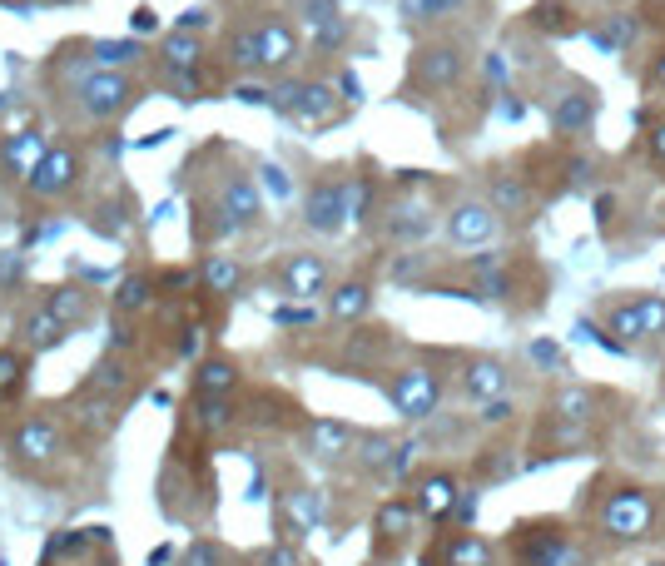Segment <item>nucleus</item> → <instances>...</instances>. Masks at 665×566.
I'll return each instance as SVG.
<instances>
[{
    "label": "nucleus",
    "mask_w": 665,
    "mask_h": 566,
    "mask_svg": "<svg viewBox=\"0 0 665 566\" xmlns=\"http://www.w3.org/2000/svg\"><path fill=\"white\" fill-rule=\"evenodd\" d=\"M596 527L611 542H641L656 527V497L646 487H616L606 492V502L596 507Z\"/></svg>",
    "instance_id": "f257e3e1"
},
{
    "label": "nucleus",
    "mask_w": 665,
    "mask_h": 566,
    "mask_svg": "<svg viewBox=\"0 0 665 566\" xmlns=\"http://www.w3.org/2000/svg\"><path fill=\"white\" fill-rule=\"evenodd\" d=\"M462 75H467V50H462V45L432 40V45H417V50H412V65H407V85H412V90L442 95V90H452Z\"/></svg>",
    "instance_id": "f03ea898"
},
{
    "label": "nucleus",
    "mask_w": 665,
    "mask_h": 566,
    "mask_svg": "<svg viewBox=\"0 0 665 566\" xmlns=\"http://www.w3.org/2000/svg\"><path fill=\"white\" fill-rule=\"evenodd\" d=\"M75 95H80V105H85L90 120H115L120 110H130L134 100H139L134 80L120 75V70H90V75H80Z\"/></svg>",
    "instance_id": "7ed1b4c3"
},
{
    "label": "nucleus",
    "mask_w": 665,
    "mask_h": 566,
    "mask_svg": "<svg viewBox=\"0 0 665 566\" xmlns=\"http://www.w3.org/2000/svg\"><path fill=\"white\" fill-rule=\"evenodd\" d=\"M388 398H393V408H398L407 423H422V418L437 413V403H442V383H437L432 368H402V373L388 378Z\"/></svg>",
    "instance_id": "20e7f679"
},
{
    "label": "nucleus",
    "mask_w": 665,
    "mask_h": 566,
    "mask_svg": "<svg viewBox=\"0 0 665 566\" xmlns=\"http://www.w3.org/2000/svg\"><path fill=\"white\" fill-rule=\"evenodd\" d=\"M303 224L313 234H343L353 224V209H348V179H318L308 194H303Z\"/></svg>",
    "instance_id": "39448f33"
},
{
    "label": "nucleus",
    "mask_w": 665,
    "mask_h": 566,
    "mask_svg": "<svg viewBox=\"0 0 665 566\" xmlns=\"http://www.w3.org/2000/svg\"><path fill=\"white\" fill-rule=\"evenodd\" d=\"M75 184H80V154H75L70 144H50L45 159L25 174V194H30V199H60V194H70Z\"/></svg>",
    "instance_id": "423d86ee"
},
{
    "label": "nucleus",
    "mask_w": 665,
    "mask_h": 566,
    "mask_svg": "<svg viewBox=\"0 0 665 566\" xmlns=\"http://www.w3.org/2000/svg\"><path fill=\"white\" fill-rule=\"evenodd\" d=\"M497 229H502V214H497L487 199H462V204H452V214H447V239H452L457 249H482V244L497 239Z\"/></svg>",
    "instance_id": "0eeeda50"
},
{
    "label": "nucleus",
    "mask_w": 665,
    "mask_h": 566,
    "mask_svg": "<svg viewBox=\"0 0 665 566\" xmlns=\"http://www.w3.org/2000/svg\"><path fill=\"white\" fill-rule=\"evenodd\" d=\"M527 537H522V566H586V552L556 527V522H546V527H522Z\"/></svg>",
    "instance_id": "6e6552de"
},
{
    "label": "nucleus",
    "mask_w": 665,
    "mask_h": 566,
    "mask_svg": "<svg viewBox=\"0 0 665 566\" xmlns=\"http://www.w3.org/2000/svg\"><path fill=\"white\" fill-rule=\"evenodd\" d=\"M55 452H60V427H55V418L30 413L25 423L10 432V462H20V467H40Z\"/></svg>",
    "instance_id": "1a4fd4ad"
},
{
    "label": "nucleus",
    "mask_w": 665,
    "mask_h": 566,
    "mask_svg": "<svg viewBox=\"0 0 665 566\" xmlns=\"http://www.w3.org/2000/svg\"><path fill=\"white\" fill-rule=\"evenodd\" d=\"M278 288L288 298H298V303H313V298L328 293V264L318 254H288L278 264Z\"/></svg>",
    "instance_id": "9d476101"
},
{
    "label": "nucleus",
    "mask_w": 665,
    "mask_h": 566,
    "mask_svg": "<svg viewBox=\"0 0 665 566\" xmlns=\"http://www.w3.org/2000/svg\"><path fill=\"white\" fill-rule=\"evenodd\" d=\"M457 502H462V482H457L452 472H427V477L412 487V507H417V517H427V522H447V517L457 512Z\"/></svg>",
    "instance_id": "9b49d317"
},
{
    "label": "nucleus",
    "mask_w": 665,
    "mask_h": 566,
    "mask_svg": "<svg viewBox=\"0 0 665 566\" xmlns=\"http://www.w3.org/2000/svg\"><path fill=\"white\" fill-rule=\"evenodd\" d=\"M596 120V90L591 85H566L551 100V130L556 135H586Z\"/></svg>",
    "instance_id": "f8f14e48"
},
{
    "label": "nucleus",
    "mask_w": 665,
    "mask_h": 566,
    "mask_svg": "<svg viewBox=\"0 0 665 566\" xmlns=\"http://www.w3.org/2000/svg\"><path fill=\"white\" fill-rule=\"evenodd\" d=\"M487 204L502 214V219H532V189L522 174L512 169H492L487 174Z\"/></svg>",
    "instance_id": "ddd939ff"
},
{
    "label": "nucleus",
    "mask_w": 665,
    "mask_h": 566,
    "mask_svg": "<svg viewBox=\"0 0 665 566\" xmlns=\"http://www.w3.org/2000/svg\"><path fill=\"white\" fill-rule=\"evenodd\" d=\"M278 95H283V110L298 115V120H328L333 105H338L333 85H323V80H293V85H283Z\"/></svg>",
    "instance_id": "4468645a"
},
{
    "label": "nucleus",
    "mask_w": 665,
    "mask_h": 566,
    "mask_svg": "<svg viewBox=\"0 0 665 566\" xmlns=\"http://www.w3.org/2000/svg\"><path fill=\"white\" fill-rule=\"evenodd\" d=\"M507 388H512L507 363H497V358H467L462 363V393L467 398L492 403V398H507Z\"/></svg>",
    "instance_id": "2eb2a0df"
},
{
    "label": "nucleus",
    "mask_w": 665,
    "mask_h": 566,
    "mask_svg": "<svg viewBox=\"0 0 665 566\" xmlns=\"http://www.w3.org/2000/svg\"><path fill=\"white\" fill-rule=\"evenodd\" d=\"M219 209L229 214L234 229H249V224H259V214H264V194H259V184H254L249 174H229V184H224V194H219Z\"/></svg>",
    "instance_id": "dca6fc26"
},
{
    "label": "nucleus",
    "mask_w": 665,
    "mask_h": 566,
    "mask_svg": "<svg viewBox=\"0 0 665 566\" xmlns=\"http://www.w3.org/2000/svg\"><path fill=\"white\" fill-rule=\"evenodd\" d=\"M65 318H55L45 303L40 308H30L25 313V323H20V343H25V353H50V348H60L65 343Z\"/></svg>",
    "instance_id": "f3484780"
},
{
    "label": "nucleus",
    "mask_w": 665,
    "mask_h": 566,
    "mask_svg": "<svg viewBox=\"0 0 665 566\" xmlns=\"http://www.w3.org/2000/svg\"><path fill=\"white\" fill-rule=\"evenodd\" d=\"M254 30H259V60H264V70H283V65L298 60V35H293L288 20H264Z\"/></svg>",
    "instance_id": "a211bd4d"
},
{
    "label": "nucleus",
    "mask_w": 665,
    "mask_h": 566,
    "mask_svg": "<svg viewBox=\"0 0 665 566\" xmlns=\"http://www.w3.org/2000/svg\"><path fill=\"white\" fill-rule=\"evenodd\" d=\"M45 149H50V144H45L40 130H20V135H5V144H0V164H5L10 179H15V174L25 179V174L45 159Z\"/></svg>",
    "instance_id": "6ab92c4d"
},
{
    "label": "nucleus",
    "mask_w": 665,
    "mask_h": 566,
    "mask_svg": "<svg viewBox=\"0 0 665 566\" xmlns=\"http://www.w3.org/2000/svg\"><path fill=\"white\" fill-rule=\"evenodd\" d=\"M239 388V368L229 358H204L194 368V398H229Z\"/></svg>",
    "instance_id": "aec40b11"
},
{
    "label": "nucleus",
    "mask_w": 665,
    "mask_h": 566,
    "mask_svg": "<svg viewBox=\"0 0 665 566\" xmlns=\"http://www.w3.org/2000/svg\"><path fill=\"white\" fill-rule=\"evenodd\" d=\"M412 522H417V507H412V497H393V502H383V507H378V517H373V532H378V542L398 547L402 537L412 532Z\"/></svg>",
    "instance_id": "412c9836"
},
{
    "label": "nucleus",
    "mask_w": 665,
    "mask_h": 566,
    "mask_svg": "<svg viewBox=\"0 0 665 566\" xmlns=\"http://www.w3.org/2000/svg\"><path fill=\"white\" fill-rule=\"evenodd\" d=\"M427 234H432L427 204H398V209L388 214V239H398V244H422Z\"/></svg>",
    "instance_id": "4be33fe9"
},
{
    "label": "nucleus",
    "mask_w": 665,
    "mask_h": 566,
    "mask_svg": "<svg viewBox=\"0 0 665 566\" xmlns=\"http://www.w3.org/2000/svg\"><path fill=\"white\" fill-rule=\"evenodd\" d=\"M348 447H353V427L348 423H333V418L308 423V452L313 457H343Z\"/></svg>",
    "instance_id": "5701e85b"
},
{
    "label": "nucleus",
    "mask_w": 665,
    "mask_h": 566,
    "mask_svg": "<svg viewBox=\"0 0 665 566\" xmlns=\"http://www.w3.org/2000/svg\"><path fill=\"white\" fill-rule=\"evenodd\" d=\"M551 413H556V423H591L596 418V393L581 388V383H566L551 398Z\"/></svg>",
    "instance_id": "b1692460"
},
{
    "label": "nucleus",
    "mask_w": 665,
    "mask_h": 566,
    "mask_svg": "<svg viewBox=\"0 0 665 566\" xmlns=\"http://www.w3.org/2000/svg\"><path fill=\"white\" fill-rule=\"evenodd\" d=\"M373 308V288L363 279H348L343 288H333V298H328V313L338 318V323H353V318H363Z\"/></svg>",
    "instance_id": "393cba45"
},
{
    "label": "nucleus",
    "mask_w": 665,
    "mask_h": 566,
    "mask_svg": "<svg viewBox=\"0 0 665 566\" xmlns=\"http://www.w3.org/2000/svg\"><path fill=\"white\" fill-rule=\"evenodd\" d=\"M199 283H204V288H214V293H224V298H234V293H239V283H244V269H239L229 254H204V264H199Z\"/></svg>",
    "instance_id": "a878e982"
},
{
    "label": "nucleus",
    "mask_w": 665,
    "mask_h": 566,
    "mask_svg": "<svg viewBox=\"0 0 665 566\" xmlns=\"http://www.w3.org/2000/svg\"><path fill=\"white\" fill-rule=\"evenodd\" d=\"M442 562L447 566H492V542H482L477 532H457L442 547Z\"/></svg>",
    "instance_id": "bb28decb"
},
{
    "label": "nucleus",
    "mask_w": 665,
    "mask_h": 566,
    "mask_svg": "<svg viewBox=\"0 0 665 566\" xmlns=\"http://www.w3.org/2000/svg\"><path fill=\"white\" fill-rule=\"evenodd\" d=\"M125 388H130V363L120 353H105L90 368V393H125Z\"/></svg>",
    "instance_id": "cd10ccee"
},
{
    "label": "nucleus",
    "mask_w": 665,
    "mask_h": 566,
    "mask_svg": "<svg viewBox=\"0 0 665 566\" xmlns=\"http://www.w3.org/2000/svg\"><path fill=\"white\" fill-rule=\"evenodd\" d=\"M154 303V283L144 279V274H130V279H120L115 283V313H144Z\"/></svg>",
    "instance_id": "c85d7f7f"
},
{
    "label": "nucleus",
    "mask_w": 665,
    "mask_h": 566,
    "mask_svg": "<svg viewBox=\"0 0 665 566\" xmlns=\"http://www.w3.org/2000/svg\"><path fill=\"white\" fill-rule=\"evenodd\" d=\"M199 55H204V45L194 35H184V30L164 35V65H169V75L174 70H199Z\"/></svg>",
    "instance_id": "c756f323"
},
{
    "label": "nucleus",
    "mask_w": 665,
    "mask_h": 566,
    "mask_svg": "<svg viewBox=\"0 0 665 566\" xmlns=\"http://www.w3.org/2000/svg\"><path fill=\"white\" fill-rule=\"evenodd\" d=\"M606 328H611V333H616V343H626V348L646 338V328H641V308H636V303H611Z\"/></svg>",
    "instance_id": "7c9ffc66"
},
{
    "label": "nucleus",
    "mask_w": 665,
    "mask_h": 566,
    "mask_svg": "<svg viewBox=\"0 0 665 566\" xmlns=\"http://www.w3.org/2000/svg\"><path fill=\"white\" fill-rule=\"evenodd\" d=\"M532 25L546 30V35H571V30H576L566 0H541V5H532Z\"/></svg>",
    "instance_id": "2f4dec72"
},
{
    "label": "nucleus",
    "mask_w": 665,
    "mask_h": 566,
    "mask_svg": "<svg viewBox=\"0 0 665 566\" xmlns=\"http://www.w3.org/2000/svg\"><path fill=\"white\" fill-rule=\"evenodd\" d=\"M596 184V159L591 154H566L561 159V189L566 194H586Z\"/></svg>",
    "instance_id": "473e14b6"
},
{
    "label": "nucleus",
    "mask_w": 665,
    "mask_h": 566,
    "mask_svg": "<svg viewBox=\"0 0 665 566\" xmlns=\"http://www.w3.org/2000/svg\"><path fill=\"white\" fill-rule=\"evenodd\" d=\"M224 50H229V65H239V70H264V60H259V30H234Z\"/></svg>",
    "instance_id": "72a5a7b5"
},
{
    "label": "nucleus",
    "mask_w": 665,
    "mask_h": 566,
    "mask_svg": "<svg viewBox=\"0 0 665 566\" xmlns=\"http://www.w3.org/2000/svg\"><path fill=\"white\" fill-rule=\"evenodd\" d=\"M144 50H139V40H95L90 45V60H100L105 70H115V65H130L139 60Z\"/></svg>",
    "instance_id": "f704fd0d"
},
{
    "label": "nucleus",
    "mask_w": 665,
    "mask_h": 566,
    "mask_svg": "<svg viewBox=\"0 0 665 566\" xmlns=\"http://www.w3.org/2000/svg\"><path fill=\"white\" fill-rule=\"evenodd\" d=\"M393 452H398V442H393L388 432L363 437V467H368V472H388V467H393Z\"/></svg>",
    "instance_id": "c9c22d12"
},
{
    "label": "nucleus",
    "mask_w": 665,
    "mask_h": 566,
    "mask_svg": "<svg viewBox=\"0 0 665 566\" xmlns=\"http://www.w3.org/2000/svg\"><path fill=\"white\" fill-rule=\"evenodd\" d=\"M348 45V20L343 15H333V20H323L318 30H313V50L318 55H338Z\"/></svg>",
    "instance_id": "e433bc0d"
},
{
    "label": "nucleus",
    "mask_w": 665,
    "mask_h": 566,
    "mask_svg": "<svg viewBox=\"0 0 665 566\" xmlns=\"http://www.w3.org/2000/svg\"><path fill=\"white\" fill-rule=\"evenodd\" d=\"M25 353H15V348H0V398H10L20 383H25Z\"/></svg>",
    "instance_id": "4c0bfd02"
},
{
    "label": "nucleus",
    "mask_w": 665,
    "mask_h": 566,
    "mask_svg": "<svg viewBox=\"0 0 665 566\" xmlns=\"http://www.w3.org/2000/svg\"><path fill=\"white\" fill-rule=\"evenodd\" d=\"M194 413H199V427H209V432H224V427L234 423L229 398H199V403H194Z\"/></svg>",
    "instance_id": "58836bf2"
},
{
    "label": "nucleus",
    "mask_w": 665,
    "mask_h": 566,
    "mask_svg": "<svg viewBox=\"0 0 665 566\" xmlns=\"http://www.w3.org/2000/svg\"><path fill=\"white\" fill-rule=\"evenodd\" d=\"M45 308H50L55 318H65V323H75V318L85 313V293H80V288H55V293L45 298Z\"/></svg>",
    "instance_id": "ea45409f"
},
{
    "label": "nucleus",
    "mask_w": 665,
    "mask_h": 566,
    "mask_svg": "<svg viewBox=\"0 0 665 566\" xmlns=\"http://www.w3.org/2000/svg\"><path fill=\"white\" fill-rule=\"evenodd\" d=\"M636 308H641V328H646V338H661L665 333V298L661 293L636 298Z\"/></svg>",
    "instance_id": "a19ab883"
},
{
    "label": "nucleus",
    "mask_w": 665,
    "mask_h": 566,
    "mask_svg": "<svg viewBox=\"0 0 665 566\" xmlns=\"http://www.w3.org/2000/svg\"><path fill=\"white\" fill-rule=\"evenodd\" d=\"M348 209H353V224L373 219V184L368 179H348Z\"/></svg>",
    "instance_id": "79ce46f5"
},
{
    "label": "nucleus",
    "mask_w": 665,
    "mask_h": 566,
    "mask_svg": "<svg viewBox=\"0 0 665 566\" xmlns=\"http://www.w3.org/2000/svg\"><path fill=\"white\" fill-rule=\"evenodd\" d=\"M333 15H343L338 10V0H298V20L308 25V30H318L323 20H333Z\"/></svg>",
    "instance_id": "37998d69"
},
{
    "label": "nucleus",
    "mask_w": 665,
    "mask_h": 566,
    "mask_svg": "<svg viewBox=\"0 0 665 566\" xmlns=\"http://www.w3.org/2000/svg\"><path fill=\"white\" fill-rule=\"evenodd\" d=\"M254 566H303V557H298L293 542H273L264 552H254Z\"/></svg>",
    "instance_id": "c03bdc74"
},
{
    "label": "nucleus",
    "mask_w": 665,
    "mask_h": 566,
    "mask_svg": "<svg viewBox=\"0 0 665 566\" xmlns=\"http://www.w3.org/2000/svg\"><path fill=\"white\" fill-rule=\"evenodd\" d=\"M487 427H497V423H512L517 418V403L512 398H492V403H482V413H477Z\"/></svg>",
    "instance_id": "a18cd8bd"
},
{
    "label": "nucleus",
    "mask_w": 665,
    "mask_h": 566,
    "mask_svg": "<svg viewBox=\"0 0 665 566\" xmlns=\"http://www.w3.org/2000/svg\"><path fill=\"white\" fill-rule=\"evenodd\" d=\"M259 179L268 184V194H273V199H293V184H288V174H283L278 164H259Z\"/></svg>",
    "instance_id": "49530a36"
},
{
    "label": "nucleus",
    "mask_w": 665,
    "mask_h": 566,
    "mask_svg": "<svg viewBox=\"0 0 665 566\" xmlns=\"http://www.w3.org/2000/svg\"><path fill=\"white\" fill-rule=\"evenodd\" d=\"M273 323H278V328H308V323H318V313H313V308H293V303H283V308L273 313Z\"/></svg>",
    "instance_id": "de8ad7c7"
},
{
    "label": "nucleus",
    "mask_w": 665,
    "mask_h": 566,
    "mask_svg": "<svg viewBox=\"0 0 665 566\" xmlns=\"http://www.w3.org/2000/svg\"><path fill=\"white\" fill-rule=\"evenodd\" d=\"M139 343V333H134V323L120 313L115 323H110V353H125V348H134Z\"/></svg>",
    "instance_id": "09e8293b"
},
{
    "label": "nucleus",
    "mask_w": 665,
    "mask_h": 566,
    "mask_svg": "<svg viewBox=\"0 0 665 566\" xmlns=\"http://www.w3.org/2000/svg\"><path fill=\"white\" fill-rule=\"evenodd\" d=\"M224 562V552L214 547V542H194L189 552H184V566H219Z\"/></svg>",
    "instance_id": "8fccbe9b"
},
{
    "label": "nucleus",
    "mask_w": 665,
    "mask_h": 566,
    "mask_svg": "<svg viewBox=\"0 0 665 566\" xmlns=\"http://www.w3.org/2000/svg\"><path fill=\"white\" fill-rule=\"evenodd\" d=\"M417 452H422V442H398V452H393V477H407L412 472V462H417Z\"/></svg>",
    "instance_id": "3c124183"
},
{
    "label": "nucleus",
    "mask_w": 665,
    "mask_h": 566,
    "mask_svg": "<svg viewBox=\"0 0 665 566\" xmlns=\"http://www.w3.org/2000/svg\"><path fill=\"white\" fill-rule=\"evenodd\" d=\"M398 10H402V20H437L432 15V0H398Z\"/></svg>",
    "instance_id": "603ef678"
},
{
    "label": "nucleus",
    "mask_w": 665,
    "mask_h": 566,
    "mask_svg": "<svg viewBox=\"0 0 665 566\" xmlns=\"http://www.w3.org/2000/svg\"><path fill=\"white\" fill-rule=\"evenodd\" d=\"M234 95H239L244 105H273V90H264V85H239Z\"/></svg>",
    "instance_id": "864d4df0"
},
{
    "label": "nucleus",
    "mask_w": 665,
    "mask_h": 566,
    "mask_svg": "<svg viewBox=\"0 0 665 566\" xmlns=\"http://www.w3.org/2000/svg\"><path fill=\"white\" fill-rule=\"evenodd\" d=\"M204 25H209V10H199V5L179 15V30H184V35H194V30H204Z\"/></svg>",
    "instance_id": "5fc2aeb1"
},
{
    "label": "nucleus",
    "mask_w": 665,
    "mask_h": 566,
    "mask_svg": "<svg viewBox=\"0 0 665 566\" xmlns=\"http://www.w3.org/2000/svg\"><path fill=\"white\" fill-rule=\"evenodd\" d=\"M646 149H651V159L665 164V120L661 125H651V135H646Z\"/></svg>",
    "instance_id": "6e6d98bb"
},
{
    "label": "nucleus",
    "mask_w": 665,
    "mask_h": 566,
    "mask_svg": "<svg viewBox=\"0 0 665 566\" xmlns=\"http://www.w3.org/2000/svg\"><path fill=\"white\" fill-rule=\"evenodd\" d=\"M611 219H616V194H596V224L606 229Z\"/></svg>",
    "instance_id": "4d7b16f0"
},
{
    "label": "nucleus",
    "mask_w": 665,
    "mask_h": 566,
    "mask_svg": "<svg viewBox=\"0 0 665 566\" xmlns=\"http://www.w3.org/2000/svg\"><path fill=\"white\" fill-rule=\"evenodd\" d=\"M90 229H100V234H110V239H115V234H120V219H115V209L105 204V209H100V219H90Z\"/></svg>",
    "instance_id": "13d9d810"
},
{
    "label": "nucleus",
    "mask_w": 665,
    "mask_h": 566,
    "mask_svg": "<svg viewBox=\"0 0 665 566\" xmlns=\"http://www.w3.org/2000/svg\"><path fill=\"white\" fill-rule=\"evenodd\" d=\"M20 269H25V259H20V254H0V283L20 279Z\"/></svg>",
    "instance_id": "bf43d9fd"
},
{
    "label": "nucleus",
    "mask_w": 665,
    "mask_h": 566,
    "mask_svg": "<svg viewBox=\"0 0 665 566\" xmlns=\"http://www.w3.org/2000/svg\"><path fill=\"white\" fill-rule=\"evenodd\" d=\"M154 25H159V15H154L149 5H139V10L130 15V30H154Z\"/></svg>",
    "instance_id": "052dcab7"
},
{
    "label": "nucleus",
    "mask_w": 665,
    "mask_h": 566,
    "mask_svg": "<svg viewBox=\"0 0 665 566\" xmlns=\"http://www.w3.org/2000/svg\"><path fill=\"white\" fill-rule=\"evenodd\" d=\"M532 358H536V363H546V368H556V363H561L556 343H532Z\"/></svg>",
    "instance_id": "680f3d73"
},
{
    "label": "nucleus",
    "mask_w": 665,
    "mask_h": 566,
    "mask_svg": "<svg viewBox=\"0 0 665 566\" xmlns=\"http://www.w3.org/2000/svg\"><path fill=\"white\" fill-rule=\"evenodd\" d=\"M194 348H199V328H189V333H184V338H179V353H184V358H189V353H194Z\"/></svg>",
    "instance_id": "e2e57ef3"
},
{
    "label": "nucleus",
    "mask_w": 665,
    "mask_h": 566,
    "mask_svg": "<svg viewBox=\"0 0 665 566\" xmlns=\"http://www.w3.org/2000/svg\"><path fill=\"white\" fill-rule=\"evenodd\" d=\"M467 0H432V15H452V10H462Z\"/></svg>",
    "instance_id": "0e129e2a"
},
{
    "label": "nucleus",
    "mask_w": 665,
    "mask_h": 566,
    "mask_svg": "<svg viewBox=\"0 0 665 566\" xmlns=\"http://www.w3.org/2000/svg\"><path fill=\"white\" fill-rule=\"evenodd\" d=\"M487 75H492V80H507V60L492 55V60H487Z\"/></svg>",
    "instance_id": "69168bd1"
},
{
    "label": "nucleus",
    "mask_w": 665,
    "mask_h": 566,
    "mask_svg": "<svg viewBox=\"0 0 665 566\" xmlns=\"http://www.w3.org/2000/svg\"><path fill=\"white\" fill-rule=\"evenodd\" d=\"M194 274H164V288H189Z\"/></svg>",
    "instance_id": "338daca9"
},
{
    "label": "nucleus",
    "mask_w": 665,
    "mask_h": 566,
    "mask_svg": "<svg viewBox=\"0 0 665 566\" xmlns=\"http://www.w3.org/2000/svg\"><path fill=\"white\" fill-rule=\"evenodd\" d=\"M651 85H656V90H665V55L651 65Z\"/></svg>",
    "instance_id": "774afa93"
}]
</instances>
